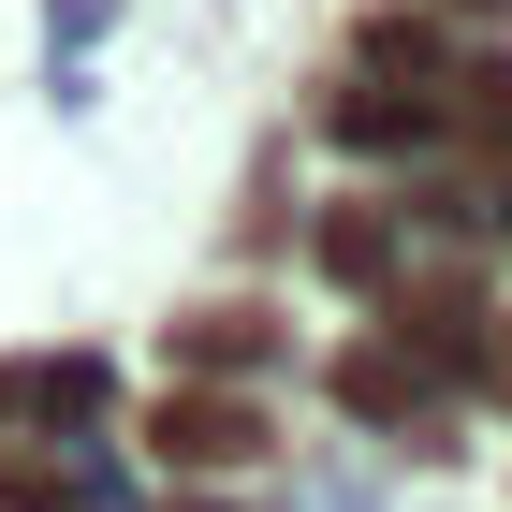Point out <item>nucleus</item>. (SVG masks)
Listing matches in <instances>:
<instances>
[{
    "label": "nucleus",
    "instance_id": "1",
    "mask_svg": "<svg viewBox=\"0 0 512 512\" xmlns=\"http://www.w3.org/2000/svg\"><path fill=\"white\" fill-rule=\"evenodd\" d=\"M147 439H161V469H249L264 454V410H235V395H161Z\"/></svg>",
    "mask_w": 512,
    "mask_h": 512
},
{
    "label": "nucleus",
    "instance_id": "2",
    "mask_svg": "<svg viewBox=\"0 0 512 512\" xmlns=\"http://www.w3.org/2000/svg\"><path fill=\"white\" fill-rule=\"evenodd\" d=\"M337 395H352L366 425H395V410L425 395V366H395V352H337Z\"/></svg>",
    "mask_w": 512,
    "mask_h": 512
},
{
    "label": "nucleus",
    "instance_id": "3",
    "mask_svg": "<svg viewBox=\"0 0 512 512\" xmlns=\"http://www.w3.org/2000/svg\"><path fill=\"white\" fill-rule=\"evenodd\" d=\"M176 352H191V366H249V352H264V308H205Z\"/></svg>",
    "mask_w": 512,
    "mask_h": 512
},
{
    "label": "nucleus",
    "instance_id": "4",
    "mask_svg": "<svg viewBox=\"0 0 512 512\" xmlns=\"http://www.w3.org/2000/svg\"><path fill=\"white\" fill-rule=\"evenodd\" d=\"M0 512H74V483L44 469V454H0Z\"/></svg>",
    "mask_w": 512,
    "mask_h": 512
},
{
    "label": "nucleus",
    "instance_id": "5",
    "mask_svg": "<svg viewBox=\"0 0 512 512\" xmlns=\"http://www.w3.org/2000/svg\"><path fill=\"white\" fill-rule=\"evenodd\" d=\"M322 264H337V278H381V220H366V205H352V220L322 235Z\"/></svg>",
    "mask_w": 512,
    "mask_h": 512
},
{
    "label": "nucleus",
    "instance_id": "6",
    "mask_svg": "<svg viewBox=\"0 0 512 512\" xmlns=\"http://www.w3.org/2000/svg\"><path fill=\"white\" fill-rule=\"evenodd\" d=\"M498 366H512V337H498Z\"/></svg>",
    "mask_w": 512,
    "mask_h": 512
}]
</instances>
